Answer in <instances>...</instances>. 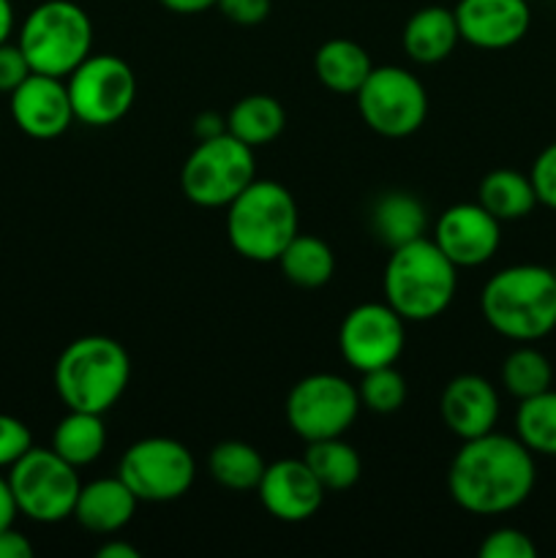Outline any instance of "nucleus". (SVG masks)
<instances>
[{
    "instance_id": "6e6552de",
    "label": "nucleus",
    "mask_w": 556,
    "mask_h": 558,
    "mask_svg": "<svg viewBox=\"0 0 556 558\" xmlns=\"http://www.w3.org/2000/svg\"><path fill=\"white\" fill-rule=\"evenodd\" d=\"M9 485L16 510L36 523H60L74 515L82 488L76 466L63 461L52 447H31L9 469Z\"/></svg>"
},
{
    "instance_id": "412c9836",
    "label": "nucleus",
    "mask_w": 556,
    "mask_h": 558,
    "mask_svg": "<svg viewBox=\"0 0 556 558\" xmlns=\"http://www.w3.org/2000/svg\"><path fill=\"white\" fill-rule=\"evenodd\" d=\"M371 229L376 240L387 248H398L412 240L425 238L428 229V213L423 202L407 191H387L371 207Z\"/></svg>"
},
{
    "instance_id": "f03ea898",
    "label": "nucleus",
    "mask_w": 556,
    "mask_h": 558,
    "mask_svg": "<svg viewBox=\"0 0 556 558\" xmlns=\"http://www.w3.org/2000/svg\"><path fill=\"white\" fill-rule=\"evenodd\" d=\"M480 311L499 336L540 341L556 330V272L543 265L505 267L483 287Z\"/></svg>"
},
{
    "instance_id": "473e14b6",
    "label": "nucleus",
    "mask_w": 556,
    "mask_h": 558,
    "mask_svg": "<svg viewBox=\"0 0 556 558\" xmlns=\"http://www.w3.org/2000/svg\"><path fill=\"white\" fill-rule=\"evenodd\" d=\"M31 447V428L11 414H0V469L14 466Z\"/></svg>"
},
{
    "instance_id": "58836bf2",
    "label": "nucleus",
    "mask_w": 556,
    "mask_h": 558,
    "mask_svg": "<svg viewBox=\"0 0 556 558\" xmlns=\"http://www.w3.org/2000/svg\"><path fill=\"white\" fill-rule=\"evenodd\" d=\"M16 512L20 510H16V501H14V494H11L9 477H3V474H0V529L14 526Z\"/></svg>"
},
{
    "instance_id": "423d86ee",
    "label": "nucleus",
    "mask_w": 556,
    "mask_h": 558,
    "mask_svg": "<svg viewBox=\"0 0 556 558\" xmlns=\"http://www.w3.org/2000/svg\"><path fill=\"white\" fill-rule=\"evenodd\" d=\"M16 44L36 74L65 80L90 54L93 22L71 0H41L22 22Z\"/></svg>"
},
{
    "instance_id": "f704fd0d",
    "label": "nucleus",
    "mask_w": 556,
    "mask_h": 558,
    "mask_svg": "<svg viewBox=\"0 0 556 558\" xmlns=\"http://www.w3.org/2000/svg\"><path fill=\"white\" fill-rule=\"evenodd\" d=\"M33 74L20 44H0V93H14Z\"/></svg>"
},
{
    "instance_id": "cd10ccee",
    "label": "nucleus",
    "mask_w": 556,
    "mask_h": 558,
    "mask_svg": "<svg viewBox=\"0 0 556 558\" xmlns=\"http://www.w3.org/2000/svg\"><path fill=\"white\" fill-rule=\"evenodd\" d=\"M265 458L256 452V447L245 445V441H221L213 447L210 458H207V472L216 480L221 488L227 490H256L262 474H265Z\"/></svg>"
},
{
    "instance_id": "39448f33",
    "label": "nucleus",
    "mask_w": 556,
    "mask_h": 558,
    "mask_svg": "<svg viewBox=\"0 0 556 558\" xmlns=\"http://www.w3.org/2000/svg\"><path fill=\"white\" fill-rule=\"evenodd\" d=\"M298 232V202L276 180L256 178L227 205V238L249 262H278Z\"/></svg>"
},
{
    "instance_id": "c9c22d12",
    "label": "nucleus",
    "mask_w": 556,
    "mask_h": 558,
    "mask_svg": "<svg viewBox=\"0 0 556 558\" xmlns=\"http://www.w3.org/2000/svg\"><path fill=\"white\" fill-rule=\"evenodd\" d=\"M218 11L234 25H259L270 16V0H218Z\"/></svg>"
},
{
    "instance_id": "20e7f679",
    "label": "nucleus",
    "mask_w": 556,
    "mask_h": 558,
    "mask_svg": "<svg viewBox=\"0 0 556 558\" xmlns=\"http://www.w3.org/2000/svg\"><path fill=\"white\" fill-rule=\"evenodd\" d=\"M131 381V357L114 338L82 336L55 363V390L76 412L107 414Z\"/></svg>"
},
{
    "instance_id": "72a5a7b5",
    "label": "nucleus",
    "mask_w": 556,
    "mask_h": 558,
    "mask_svg": "<svg viewBox=\"0 0 556 558\" xmlns=\"http://www.w3.org/2000/svg\"><path fill=\"white\" fill-rule=\"evenodd\" d=\"M529 180H532L540 205L556 210V142L540 150V156L532 163V172H529Z\"/></svg>"
},
{
    "instance_id": "b1692460",
    "label": "nucleus",
    "mask_w": 556,
    "mask_h": 558,
    "mask_svg": "<svg viewBox=\"0 0 556 558\" xmlns=\"http://www.w3.org/2000/svg\"><path fill=\"white\" fill-rule=\"evenodd\" d=\"M283 125H287V112H283L281 101L273 96H265V93L240 98L227 114L229 134L238 136L240 142H245L254 150L278 140Z\"/></svg>"
},
{
    "instance_id": "ea45409f",
    "label": "nucleus",
    "mask_w": 556,
    "mask_h": 558,
    "mask_svg": "<svg viewBox=\"0 0 556 558\" xmlns=\"http://www.w3.org/2000/svg\"><path fill=\"white\" fill-rule=\"evenodd\" d=\"M158 3L174 14H202V11L213 9L218 0H158Z\"/></svg>"
},
{
    "instance_id": "4be33fe9",
    "label": "nucleus",
    "mask_w": 556,
    "mask_h": 558,
    "mask_svg": "<svg viewBox=\"0 0 556 558\" xmlns=\"http://www.w3.org/2000/svg\"><path fill=\"white\" fill-rule=\"evenodd\" d=\"M314 71L316 80L327 90L354 96L374 71V63H371V54L365 52V47H360L352 38H330L316 49Z\"/></svg>"
},
{
    "instance_id": "c756f323",
    "label": "nucleus",
    "mask_w": 556,
    "mask_h": 558,
    "mask_svg": "<svg viewBox=\"0 0 556 558\" xmlns=\"http://www.w3.org/2000/svg\"><path fill=\"white\" fill-rule=\"evenodd\" d=\"M551 381H554V368L548 357L534 347L512 349L501 363V385L518 401L551 390Z\"/></svg>"
},
{
    "instance_id": "dca6fc26",
    "label": "nucleus",
    "mask_w": 556,
    "mask_h": 558,
    "mask_svg": "<svg viewBox=\"0 0 556 558\" xmlns=\"http://www.w3.org/2000/svg\"><path fill=\"white\" fill-rule=\"evenodd\" d=\"M11 118L33 140H55L76 120L65 82L36 71L11 93Z\"/></svg>"
},
{
    "instance_id": "7ed1b4c3",
    "label": "nucleus",
    "mask_w": 556,
    "mask_h": 558,
    "mask_svg": "<svg viewBox=\"0 0 556 558\" xmlns=\"http://www.w3.org/2000/svg\"><path fill=\"white\" fill-rule=\"evenodd\" d=\"M385 303L403 322H428L450 308L458 289V267L428 238L390 251L385 267Z\"/></svg>"
},
{
    "instance_id": "393cba45",
    "label": "nucleus",
    "mask_w": 556,
    "mask_h": 558,
    "mask_svg": "<svg viewBox=\"0 0 556 558\" xmlns=\"http://www.w3.org/2000/svg\"><path fill=\"white\" fill-rule=\"evenodd\" d=\"M101 417L104 414L69 409V414L52 430V450L71 466H90L107 447V428Z\"/></svg>"
},
{
    "instance_id": "2eb2a0df",
    "label": "nucleus",
    "mask_w": 556,
    "mask_h": 558,
    "mask_svg": "<svg viewBox=\"0 0 556 558\" xmlns=\"http://www.w3.org/2000/svg\"><path fill=\"white\" fill-rule=\"evenodd\" d=\"M262 507L276 521L303 523L319 512L325 501V488L303 458H283L267 463L259 485H256Z\"/></svg>"
},
{
    "instance_id": "ddd939ff",
    "label": "nucleus",
    "mask_w": 556,
    "mask_h": 558,
    "mask_svg": "<svg viewBox=\"0 0 556 558\" xmlns=\"http://www.w3.org/2000/svg\"><path fill=\"white\" fill-rule=\"evenodd\" d=\"M407 343V322L387 303H363L349 311L338 330V349L354 371L392 365Z\"/></svg>"
},
{
    "instance_id": "f257e3e1",
    "label": "nucleus",
    "mask_w": 556,
    "mask_h": 558,
    "mask_svg": "<svg viewBox=\"0 0 556 558\" xmlns=\"http://www.w3.org/2000/svg\"><path fill=\"white\" fill-rule=\"evenodd\" d=\"M534 456L518 436L491 434L463 441L447 472V490L472 515H501L532 496Z\"/></svg>"
},
{
    "instance_id": "e433bc0d",
    "label": "nucleus",
    "mask_w": 556,
    "mask_h": 558,
    "mask_svg": "<svg viewBox=\"0 0 556 558\" xmlns=\"http://www.w3.org/2000/svg\"><path fill=\"white\" fill-rule=\"evenodd\" d=\"M33 545L31 539L22 532H16L14 526L0 529V558H31Z\"/></svg>"
},
{
    "instance_id": "c85d7f7f",
    "label": "nucleus",
    "mask_w": 556,
    "mask_h": 558,
    "mask_svg": "<svg viewBox=\"0 0 556 558\" xmlns=\"http://www.w3.org/2000/svg\"><path fill=\"white\" fill-rule=\"evenodd\" d=\"M516 436L532 456L556 458V390L523 398L516 412Z\"/></svg>"
},
{
    "instance_id": "aec40b11",
    "label": "nucleus",
    "mask_w": 556,
    "mask_h": 558,
    "mask_svg": "<svg viewBox=\"0 0 556 558\" xmlns=\"http://www.w3.org/2000/svg\"><path fill=\"white\" fill-rule=\"evenodd\" d=\"M403 52L414 60V63H442L450 58L456 44L461 41L458 33V22L452 9L445 5H425V9L414 11L409 22L403 25Z\"/></svg>"
},
{
    "instance_id": "2f4dec72",
    "label": "nucleus",
    "mask_w": 556,
    "mask_h": 558,
    "mask_svg": "<svg viewBox=\"0 0 556 558\" xmlns=\"http://www.w3.org/2000/svg\"><path fill=\"white\" fill-rule=\"evenodd\" d=\"M480 558H534L537 548H534L532 537L521 529L501 526L494 529L488 537L480 543Z\"/></svg>"
},
{
    "instance_id": "9b49d317",
    "label": "nucleus",
    "mask_w": 556,
    "mask_h": 558,
    "mask_svg": "<svg viewBox=\"0 0 556 558\" xmlns=\"http://www.w3.org/2000/svg\"><path fill=\"white\" fill-rule=\"evenodd\" d=\"M65 80L74 118L90 129L118 123L134 107L136 76L118 54H87Z\"/></svg>"
},
{
    "instance_id": "0eeeda50",
    "label": "nucleus",
    "mask_w": 556,
    "mask_h": 558,
    "mask_svg": "<svg viewBox=\"0 0 556 558\" xmlns=\"http://www.w3.org/2000/svg\"><path fill=\"white\" fill-rule=\"evenodd\" d=\"M256 180L254 147L229 131L200 140L180 169V189L185 199L200 207H227Z\"/></svg>"
},
{
    "instance_id": "4c0bfd02",
    "label": "nucleus",
    "mask_w": 556,
    "mask_h": 558,
    "mask_svg": "<svg viewBox=\"0 0 556 558\" xmlns=\"http://www.w3.org/2000/svg\"><path fill=\"white\" fill-rule=\"evenodd\" d=\"M227 131V120L216 112H202L194 123L196 140H210V136H218Z\"/></svg>"
},
{
    "instance_id": "6ab92c4d",
    "label": "nucleus",
    "mask_w": 556,
    "mask_h": 558,
    "mask_svg": "<svg viewBox=\"0 0 556 558\" xmlns=\"http://www.w3.org/2000/svg\"><path fill=\"white\" fill-rule=\"evenodd\" d=\"M136 505H140V499L131 494V488L123 480L101 477L82 485L71 518H76V523L85 526L87 532L107 537V534H114L123 526H129L136 512Z\"/></svg>"
},
{
    "instance_id": "a211bd4d",
    "label": "nucleus",
    "mask_w": 556,
    "mask_h": 558,
    "mask_svg": "<svg viewBox=\"0 0 556 558\" xmlns=\"http://www.w3.org/2000/svg\"><path fill=\"white\" fill-rule=\"evenodd\" d=\"M442 420L458 439H478L491 434L499 420V396L494 385L478 374H461L447 381L439 401Z\"/></svg>"
},
{
    "instance_id": "79ce46f5",
    "label": "nucleus",
    "mask_w": 556,
    "mask_h": 558,
    "mask_svg": "<svg viewBox=\"0 0 556 558\" xmlns=\"http://www.w3.org/2000/svg\"><path fill=\"white\" fill-rule=\"evenodd\" d=\"M11 31H14V5L11 0H0V44L9 41Z\"/></svg>"
},
{
    "instance_id": "7c9ffc66",
    "label": "nucleus",
    "mask_w": 556,
    "mask_h": 558,
    "mask_svg": "<svg viewBox=\"0 0 556 558\" xmlns=\"http://www.w3.org/2000/svg\"><path fill=\"white\" fill-rule=\"evenodd\" d=\"M360 407L374 414H396L407 403V379L392 365L363 371L358 387Z\"/></svg>"
},
{
    "instance_id": "a878e982",
    "label": "nucleus",
    "mask_w": 556,
    "mask_h": 558,
    "mask_svg": "<svg viewBox=\"0 0 556 558\" xmlns=\"http://www.w3.org/2000/svg\"><path fill=\"white\" fill-rule=\"evenodd\" d=\"M281 272L289 283L300 289H319L336 272V256L325 240L314 234H294L287 248L278 256Z\"/></svg>"
},
{
    "instance_id": "a19ab883",
    "label": "nucleus",
    "mask_w": 556,
    "mask_h": 558,
    "mask_svg": "<svg viewBox=\"0 0 556 558\" xmlns=\"http://www.w3.org/2000/svg\"><path fill=\"white\" fill-rule=\"evenodd\" d=\"M98 558H140V550L134 545L123 543V539H109L96 550Z\"/></svg>"
},
{
    "instance_id": "1a4fd4ad",
    "label": "nucleus",
    "mask_w": 556,
    "mask_h": 558,
    "mask_svg": "<svg viewBox=\"0 0 556 558\" xmlns=\"http://www.w3.org/2000/svg\"><path fill=\"white\" fill-rule=\"evenodd\" d=\"M354 98L363 123L387 140L414 134L428 118V93L423 82L401 65H379L371 71Z\"/></svg>"
},
{
    "instance_id": "f3484780",
    "label": "nucleus",
    "mask_w": 556,
    "mask_h": 558,
    "mask_svg": "<svg viewBox=\"0 0 556 558\" xmlns=\"http://www.w3.org/2000/svg\"><path fill=\"white\" fill-rule=\"evenodd\" d=\"M452 14L461 41L478 49L516 47L532 25L529 0H458Z\"/></svg>"
},
{
    "instance_id": "9d476101",
    "label": "nucleus",
    "mask_w": 556,
    "mask_h": 558,
    "mask_svg": "<svg viewBox=\"0 0 556 558\" xmlns=\"http://www.w3.org/2000/svg\"><path fill=\"white\" fill-rule=\"evenodd\" d=\"M118 477L140 501H174L191 490L196 480L194 456L185 445L169 436L140 439L120 458Z\"/></svg>"
},
{
    "instance_id": "f8f14e48",
    "label": "nucleus",
    "mask_w": 556,
    "mask_h": 558,
    "mask_svg": "<svg viewBox=\"0 0 556 558\" xmlns=\"http://www.w3.org/2000/svg\"><path fill=\"white\" fill-rule=\"evenodd\" d=\"M360 412L358 387L336 374H311L287 396V423L303 441L343 436Z\"/></svg>"
},
{
    "instance_id": "bb28decb",
    "label": "nucleus",
    "mask_w": 556,
    "mask_h": 558,
    "mask_svg": "<svg viewBox=\"0 0 556 558\" xmlns=\"http://www.w3.org/2000/svg\"><path fill=\"white\" fill-rule=\"evenodd\" d=\"M303 461L314 472L325 490H349L363 474V461L352 445L336 436V439L309 441Z\"/></svg>"
},
{
    "instance_id": "4468645a",
    "label": "nucleus",
    "mask_w": 556,
    "mask_h": 558,
    "mask_svg": "<svg viewBox=\"0 0 556 558\" xmlns=\"http://www.w3.org/2000/svg\"><path fill=\"white\" fill-rule=\"evenodd\" d=\"M499 223L480 202H461L436 218L431 240L456 267H480L499 251Z\"/></svg>"
},
{
    "instance_id": "5701e85b",
    "label": "nucleus",
    "mask_w": 556,
    "mask_h": 558,
    "mask_svg": "<svg viewBox=\"0 0 556 558\" xmlns=\"http://www.w3.org/2000/svg\"><path fill=\"white\" fill-rule=\"evenodd\" d=\"M478 202L499 221L527 218L540 205L529 174L516 169H494L480 180Z\"/></svg>"
}]
</instances>
